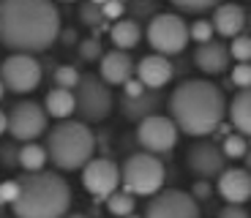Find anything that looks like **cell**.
Listing matches in <instances>:
<instances>
[{"instance_id":"obj_1","label":"cell","mask_w":251,"mask_h":218,"mask_svg":"<svg viewBox=\"0 0 251 218\" xmlns=\"http://www.w3.org/2000/svg\"><path fill=\"white\" fill-rule=\"evenodd\" d=\"M60 36V11L52 0H0V44L8 52L50 49Z\"/></svg>"},{"instance_id":"obj_2","label":"cell","mask_w":251,"mask_h":218,"mask_svg":"<svg viewBox=\"0 0 251 218\" xmlns=\"http://www.w3.org/2000/svg\"><path fill=\"white\" fill-rule=\"evenodd\" d=\"M226 115V98L207 79H186L170 96V118L188 137H207Z\"/></svg>"},{"instance_id":"obj_3","label":"cell","mask_w":251,"mask_h":218,"mask_svg":"<svg viewBox=\"0 0 251 218\" xmlns=\"http://www.w3.org/2000/svg\"><path fill=\"white\" fill-rule=\"evenodd\" d=\"M71 207V186L57 172H27L19 177V196L11 202L14 218H63Z\"/></svg>"},{"instance_id":"obj_4","label":"cell","mask_w":251,"mask_h":218,"mask_svg":"<svg viewBox=\"0 0 251 218\" xmlns=\"http://www.w3.org/2000/svg\"><path fill=\"white\" fill-rule=\"evenodd\" d=\"M47 158L63 172L82 169L96 156V137L82 120H57L47 131Z\"/></svg>"},{"instance_id":"obj_5","label":"cell","mask_w":251,"mask_h":218,"mask_svg":"<svg viewBox=\"0 0 251 218\" xmlns=\"http://www.w3.org/2000/svg\"><path fill=\"white\" fill-rule=\"evenodd\" d=\"M164 180H167V169L156 158V153H134L123 161L120 167V186L134 196H153L161 191Z\"/></svg>"},{"instance_id":"obj_6","label":"cell","mask_w":251,"mask_h":218,"mask_svg":"<svg viewBox=\"0 0 251 218\" xmlns=\"http://www.w3.org/2000/svg\"><path fill=\"white\" fill-rule=\"evenodd\" d=\"M76 93V112L79 115L82 123H101V120H107L109 112H112V90L109 85L101 76H79V85L74 87Z\"/></svg>"},{"instance_id":"obj_7","label":"cell","mask_w":251,"mask_h":218,"mask_svg":"<svg viewBox=\"0 0 251 218\" xmlns=\"http://www.w3.org/2000/svg\"><path fill=\"white\" fill-rule=\"evenodd\" d=\"M148 44L153 47V52L158 55H180L188 47V25L183 22V17L177 14H156L148 22Z\"/></svg>"},{"instance_id":"obj_8","label":"cell","mask_w":251,"mask_h":218,"mask_svg":"<svg viewBox=\"0 0 251 218\" xmlns=\"http://www.w3.org/2000/svg\"><path fill=\"white\" fill-rule=\"evenodd\" d=\"M0 79H3L6 90L17 96L33 93L41 82V63L27 52H11L0 63Z\"/></svg>"},{"instance_id":"obj_9","label":"cell","mask_w":251,"mask_h":218,"mask_svg":"<svg viewBox=\"0 0 251 218\" xmlns=\"http://www.w3.org/2000/svg\"><path fill=\"white\" fill-rule=\"evenodd\" d=\"M47 131V109L36 101H19L8 112V128L11 139L17 142H33Z\"/></svg>"},{"instance_id":"obj_10","label":"cell","mask_w":251,"mask_h":218,"mask_svg":"<svg viewBox=\"0 0 251 218\" xmlns=\"http://www.w3.org/2000/svg\"><path fill=\"white\" fill-rule=\"evenodd\" d=\"M180 137V128L175 125V120L167 118V115H148V118L139 120L137 128V142L142 145L148 153H170L177 145Z\"/></svg>"},{"instance_id":"obj_11","label":"cell","mask_w":251,"mask_h":218,"mask_svg":"<svg viewBox=\"0 0 251 218\" xmlns=\"http://www.w3.org/2000/svg\"><path fill=\"white\" fill-rule=\"evenodd\" d=\"M142 218H200V205L191 194L167 188V191L153 194Z\"/></svg>"},{"instance_id":"obj_12","label":"cell","mask_w":251,"mask_h":218,"mask_svg":"<svg viewBox=\"0 0 251 218\" xmlns=\"http://www.w3.org/2000/svg\"><path fill=\"white\" fill-rule=\"evenodd\" d=\"M82 186L88 194H93L99 199H107L120 186V167L112 158H90L82 167Z\"/></svg>"},{"instance_id":"obj_13","label":"cell","mask_w":251,"mask_h":218,"mask_svg":"<svg viewBox=\"0 0 251 218\" xmlns=\"http://www.w3.org/2000/svg\"><path fill=\"white\" fill-rule=\"evenodd\" d=\"M224 161H226V156L221 153V147L213 145V142H207V139L194 142L191 147H188V153H186L188 169H191L200 180L219 177V174L224 172Z\"/></svg>"},{"instance_id":"obj_14","label":"cell","mask_w":251,"mask_h":218,"mask_svg":"<svg viewBox=\"0 0 251 218\" xmlns=\"http://www.w3.org/2000/svg\"><path fill=\"white\" fill-rule=\"evenodd\" d=\"M134 71H137V79L142 82L148 90H158V87L170 85L172 74H175L170 57H167V55H158V52H153V55H145L142 60L134 66Z\"/></svg>"},{"instance_id":"obj_15","label":"cell","mask_w":251,"mask_h":218,"mask_svg":"<svg viewBox=\"0 0 251 218\" xmlns=\"http://www.w3.org/2000/svg\"><path fill=\"white\" fill-rule=\"evenodd\" d=\"M216 188L224 196L226 202H235V205H243V202L251 199V172L249 169H226L216 177Z\"/></svg>"},{"instance_id":"obj_16","label":"cell","mask_w":251,"mask_h":218,"mask_svg":"<svg viewBox=\"0 0 251 218\" xmlns=\"http://www.w3.org/2000/svg\"><path fill=\"white\" fill-rule=\"evenodd\" d=\"M131 74H134V60L126 49H112L99 57V76L109 87L123 85L126 79H131Z\"/></svg>"},{"instance_id":"obj_17","label":"cell","mask_w":251,"mask_h":218,"mask_svg":"<svg viewBox=\"0 0 251 218\" xmlns=\"http://www.w3.org/2000/svg\"><path fill=\"white\" fill-rule=\"evenodd\" d=\"M229 60H232V55H229V47H224V44L219 41H205L197 47L194 52V63L197 69L205 71V74L216 76V74H224L226 69H229Z\"/></svg>"},{"instance_id":"obj_18","label":"cell","mask_w":251,"mask_h":218,"mask_svg":"<svg viewBox=\"0 0 251 218\" xmlns=\"http://www.w3.org/2000/svg\"><path fill=\"white\" fill-rule=\"evenodd\" d=\"M213 30L219 33V36L224 38H235L238 33H243L246 22H249V17H246L243 6H238V3H219V6L213 8Z\"/></svg>"},{"instance_id":"obj_19","label":"cell","mask_w":251,"mask_h":218,"mask_svg":"<svg viewBox=\"0 0 251 218\" xmlns=\"http://www.w3.org/2000/svg\"><path fill=\"white\" fill-rule=\"evenodd\" d=\"M226 112H229L232 128L238 134H243V137H251V87L238 90V96L229 101V109Z\"/></svg>"},{"instance_id":"obj_20","label":"cell","mask_w":251,"mask_h":218,"mask_svg":"<svg viewBox=\"0 0 251 218\" xmlns=\"http://www.w3.org/2000/svg\"><path fill=\"white\" fill-rule=\"evenodd\" d=\"M44 109H47V115H52L55 120H66L76 112V98L69 87L55 85V90H50L47 98H44Z\"/></svg>"},{"instance_id":"obj_21","label":"cell","mask_w":251,"mask_h":218,"mask_svg":"<svg viewBox=\"0 0 251 218\" xmlns=\"http://www.w3.org/2000/svg\"><path fill=\"white\" fill-rule=\"evenodd\" d=\"M158 104H161V96H158V90H145L142 96H137V98H126L120 101V109H123V115L128 120H142L148 118V115H153L158 109Z\"/></svg>"},{"instance_id":"obj_22","label":"cell","mask_w":251,"mask_h":218,"mask_svg":"<svg viewBox=\"0 0 251 218\" xmlns=\"http://www.w3.org/2000/svg\"><path fill=\"white\" fill-rule=\"evenodd\" d=\"M109 38H112L115 49H134L139 41H142V27H139L137 19H118L112 27H109Z\"/></svg>"},{"instance_id":"obj_23","label":"cell","mask_w":251,"mask_h":218,"mask_svg":"<svg viewBox=\"0 0 251 218\" xmlns=\"http://www.w3.org/2000/svg\"><path fill=\"white\" fill-rule=\"evenodd\" d=\"M17 161H19V167L27 169V172H38V169H44V164L50 161V158H47L44 145H38L36 139H33V142H25L22 147H19Z\"/></svg>"},{"instance_id":"obj_24","label":"cell","mask_w":251,"mask_h":218,"mask_svg":"<svg viewBox=\"0 0 251 218\" xmlns=\"http://www.w3.org/2000/svg\"><path fill=\"white\" fill-rule=\"evenodd\" d=\"M107 210H109V216H115V218H126L128 213H134V194H128V191H112L107 196Z\"/></svg>"},{"instance_id":"obj_25","label":"cell","mask_w":251,"mask_h":218,"mask_svg":"<svg viewBox=\"0 0 251 218\" xmlns=\"http://www.w3.org/2000/svg\"><path fill=\"white\" fill-rule=\"evenodd\" d=\"M221 153L226 158H243L249 153V142H246L243 134H226L224 145H221Z\"/></svg>"},{"instance_id":"obj_26","label":"cell","mask_w":251,"mask_h":218,"mask_svg":"<svg viewBox=\"0 0 251 218\" xmlns=\"http://www.w3.org/2000/svg\"><path fill=\"white\" fill-rule=\"evenodd\" d=\"M229 55L238 63H251V36L238 33V36L232 38V44H229Z\"/></svg>"},{"instance_id":"obj_27","label":"cell","mask_w":251,"mask_h":218,"mask_svg":"<svg viewBox=\"0 0 251 218\" xmlns=\"http://www.w3.org/2000/svg\"><path fill=\"white\" fill-rule=\"evenodd\" d=\"M170 3L175 8H180V11H186V14H202V11L216 8L221 0H170Z\"/></svg>"},{"instance_id":"obj_28","label":"cell","mask_w":251,"mask_h":218,"mask_svg":"<svg viewBox=\"0 0 251 218\" xmlns=\"http://www.w3.org/2000/svg\"><path fill=\"white\" fill-rule=\"evenodd\" d=\"M213 22H207V19H197V22H191L188 25V38L191 41H197V44H205V41H210L213 38Z\"/></svg>"},{"instance_id":"obj_29","label":"cell","mask_w":251,"mask_h":218,"mask_svg":"<svg viewBox=\"0 0 251 218\" xmlns=\"http://www.w3.org/2000/svg\"><path fill=\"white\" fill-rule=\"evenodd\" d=\"M79 76H82V74L74 69V66H57V69H55V85L74 90V87L79 85Z\"/></svg>"},{"instance_id":"obj_30","label":"cell","mask_w":251,"mask_h":218,"mask_svg":"<svg viewBox=\"0 0 251 218\" xmlns=\"http://www.w3.org/2000/svg\"><path fill=\"white\" fill-rule=\"evenodd\" d=\"M123 14H126L123 0H107V3L101 6V17L107 19V22H118V19H123Z\"/></svg>"},{"instance_id":"obj_31","label":"cell","mask_w":251,"mask_h":218,"mask_svg":"<svg viewBox=\"0 0 251 218\" xmlns=\"http://www.w3.org/2000/svg\"><path fill=\"white\" fill-rule=\"evenodd\" d=\"M232 85H238L240 90L243 87H251V63H238L232 69Z\"/></svg>"},{"instance_id":"obj_32","label":"cell","mask_w":251,"mask_h":218,"mask_svg":"<svg viewBox=\"0 0 251 218\" xmlns=\"http://www.w3.org/2000/svg\"><path fill=\"white\" fill-rule=\"evenodd\" d=\"M17 196H19V180H3L0 183V207L11 205Z\"/></svg>"},{"instance_id":"obj_33","label":"cell","mask_w":251,"mask_h":218,"mask_svg":"<svg viewBox=\"0 0 251 218\" xmlns=\"http://www.w3.org/2000/svg\"><path fill=\"white\" fill-rule=\"evenodd\" d=\"M79 55L85 57V60H99L104 52H101V44L99 38H85V41L79 44Z\"/></svg>"},{"instance_id":"obj_34","label":"cell","mask_w":251,"mask_h":218,"mask_svg":"<svg viewBox=\"0 0 251 218\" xmlns=\"http://www.w3.org/2000/svg\"><path fill=\"white\" fill-rule=\"evenodd\" d=\"M120 87H123V96H126V98H137V96H142L145 90H148V87H145L139 79H134V76H131V79H126Z\"/></svg>"},{"instance_id":"obj_35","label":"cell","mask_w":251,"mask_h":218,"mask_svg":"<svg viewBox=\"0 0 251 218\" xmlns=\"http://www.w3.org/2000/svg\"><path fill=\"white\" fill-rule=\"evenodd\" d=\"M219 218H249V213H246L243 205H235V202H226L224 207H221Z\"/></svg>"},{"instance_id":"obj_36","label":"cell","mask_w":251,"mask_h":218,"mask_svg":"<svg viewBox=\"0 0 251 218\" xmlns=\"http://www.w3.org/2000/svg\"><path fill=\"white\" fill-rule=\"evenodd\" d=\"M17 156H19V150H14L11 145H3V147H0V161L6 164V167H14V164H19Z\"/></svg>"},{"instance_id":"obj_37","label":"cell","mask_w":251,"mask_h":218,"mask_svg":"<svg viewBox=\"0 0 251 218\" xmlns=\"http://www.w3.org/2000/svg\"><path fill=\"white\" fill-rule=\"evenodd\" d=\"M191 196H194V199H207V196H210V183L207 180H200L194 186V191H191Z\"/></svg>"},{"instance_id":"obj_38","label":"cell","mask_w":251,"mask_h":218,"mask_svg":"<svg viewBox=\"0 0 251 218\" xmlns=\"http://www.w3.org/2000/svg\"><path fill=\"white\" fill-rule=\"evenodd\" d=\"M6 128H8V115H6V112H0V137L6 134Z\"/></svg>"},{"instance_id":"obj_39","label":"cell","mask_w":251,"mask_h":218,"mask_svg":"<svg viewBox=\"0 0 251 218\" xmlns=\"http://www.w3.org/2000/svg\"><path fill=\"white\" fill-rule=\"evenodd\" d=\"M243 158H246V169H249V172H251V147H249V153H246Z\"/></svg>"},{"instance_id":"obj_40","label":"cell","mask_w":251,"mask_h":218,"mask_svg":"<svg viewBox=\"0 0 251 218\" xmlns=\"http://www.w3.org/2000/svg\"><path fill=\"white\" fill-rule=\"evenodd\" d=\"M63 218H88V216H82V213H66Z\"/></svg>"},{"instance_id":"obj_41","label":"cell","mask_w":251,"mask_h":218,"mask_svg":"<svg viewBox=\"0 0 251 218\" xmlns=\"http://www.w3.org/2000/svg\"><path fill=\"white\" fill-rule=\"evenodd\" d=\"M3 96H6V85H3V79H0V101H3Z\"/></svg>"},{"instance_id":"obj_42","label":"cell","mask_w":251,"mask_h":218,"mask_svg":"<svg viewBox=\"0 0 251 218\" xmlns=\"http://www.w3.org/2000/svg\"><path fill=\"white\" fill-rule=\"evenodd\" d=\"M90 3H96V6H104V3H107V0H90Z\"/></svg>"},{"instance_id":"obj_43","label":"cell","mask_w":251,"mask_h":218,"mask_svg":"<svg viewBox=\"0 0 251 218\" xmlns=\"http://www.w3.org/2000/svg\"><path fill=\"white\" fill-rule=\"evenodd\" d=\"M126 218H142V216H134V213H128V216H126Z\"/></svg>"},{"instance_id":"obj_44","label":"cell","mask_w":251,"mask_h":218,"mask_svg":"<svg viewBox=\"0 0 251 218\" xmlns=\"http://www.w3.org/2000/svg\"><path fill=\"white\" fill-rule=\"evenodd\" d=\"M57 3H74V0H57Z\"/></svg>"},{"instance_id":"obj_45","label":"cell","mask_w":251,"mask_h":218,"mask_svg":"<svg viewBox=\"0 0 251 218\" xmlns=\"http://www.w3.org/2000/svg\"><path fill=\"white\" fill-rule=\"evenodd\" d=\"M249 27H251V14H249Z\"/></svg>"},{"instance_id":"obj_46","label":"cell","mask_w":251,"mask_h":218,"mask_svg":"<svg viewBox=\"0 0 251 218\" xmlns=\"http://www.w3.org/2000/svg\"><path fill=\"white\" fill-rule=\"evenodd\" d=\"M0 218H6V216H0Z\"/></svg>"}]
</instances>
